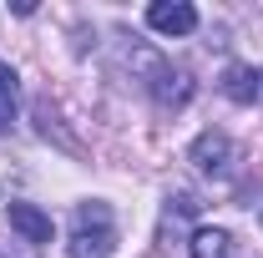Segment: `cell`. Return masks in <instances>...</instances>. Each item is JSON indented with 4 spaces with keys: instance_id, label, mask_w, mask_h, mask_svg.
Masks as SVG:
<instances>
[{
    "instance_id": "7a4b0ae2",
    "label": "cell",
    "mask_w": 263,
    "mask_h": 258,
    "mask_svg": "<svg viewBox=\"0 0 263 258\" xmlns=\"http://www.w3.org/2000/svg\"><path fill=\"white\" fill-rule=\"evenodd\" d=\"M132 61L142 66V86L152 91L157 106L167 112H177V106H187L193 101V76L182 71V66H167L157 51H147V46H132Z\"/></svg>"
},
{
    "instance_id": "277c9868",
    "label": "cell",
    "mask_w": 263,
    "mask_h": 258,
    "mask_svg": "<svg viewBox=\"0 0 263 258\" xmlns=\"http://www.w3.org/2000/svg\"><path fill=\"white\" fill-rule=\"evenodd\" d=\"M147 26L157 35H193L197 31V10L187 0H152L147 5Z\"/></svg>"
},
{
    "instance_id": "6da1fadb",
    "label": "cell",
    "mask_w": 263,
    "mask_h": 258,
    "mask_svg": "<svg viewBox=\"0 0 263 258\" xmlns=\"http://www.w3.org/2000/svg\"><path fill=\"white\" fill-rule=\"evenodd\" d=\"M117 248V223H111V208L106 202H81L76 208V218H71V243H66V253L71 258H111Z\"/></svg>"
},
{
    "instance_id": "5b68a950",
    "label": "cell",
    "mask_w": 263,
    "mask_h": 258,
    "mask_svg": "<svg viewBox=\"0 0 263 258\" xmlns=\"http://www.w3.org/2000/svg\"><path fill=\"white\" fill-rule=\"evenodd\" d=\"M223 97H233V101H258L263 97V71L258 66H248V61H233L228 71H223Z\"/></svg>"
},
{
    "instance_id": "ba28073f",
    "label": "cell",
    "mask_w": 263,
    "mask_h": 258,
    "mask_svg": "<svg viewBox=\"0 0 263 258\" xmlns=\"http://www.w3.org/2000/svg\"><path fill=\"white\" fill-rule=\"evenodd\" d=\"M15 101H21V86H15V71L0 61V132L15 122Z\"/></svg>"
},
{
    "instance_id": "52a82bcc",
    "label": "cell",
    "mask_w": 263,
    "mask_h": 258,
    "mask_svg": "<svg viewBox=\"0 0 263 258\" xmlns=\"http://www.w3.org/2000/svg\"><path fill=\"white\" fill-rule=\"evenodd\" d=\"M193 258H233V238L223 228H193V243H187Z\"/></svg>"
},
{
    "instance_id": "8992f818",
    "label": "cell",
    "mask_w": 263,
    "mask_h": 258,
    "mask_svg": "<svg viewBox=\"0 0 263 258\" xmlns=\"http://www.w3.org/2000/svg\"><path fill=\"white\" fill-rule=\"evenodd\" d=\"M10 228H15L26 243H35V248L51 243V218H46L35 202H10Z\"/></svg>"
},
{
    "instance_id": "3957f363",
    "label": "cell",
    "mask_w": 263,
    "mask_h": 258,
    "mask_svg": "<svg viewBox=\"0 0 263 258\" xmlns=\"http://www.w3.org/2000/svg\"><path fill=\"white\" fill-rule=\"evenodd\" d=\"M187 162L197 172H208V177H228L233 162H238V147H233L228 132H202L193 142V152H187Z\"/></svg>"
}]
</instances>
